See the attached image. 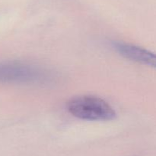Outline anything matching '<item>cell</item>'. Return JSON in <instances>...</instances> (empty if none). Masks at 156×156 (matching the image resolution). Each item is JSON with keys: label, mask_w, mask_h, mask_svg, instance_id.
I'll return each instance as SVG.
<instances>
[{"label": "cell", "mask_w": 156, "mask_h": 156, "mask_svg": "<svg viewBox=\"0 0 156 156\" xmlns=\"http://www.w3.org/2000/svg\"><path fill=\"white\" fill-rule=\"evenodd\" d=\"M67 109L72 115L85 120L108 121L116 117L114 109L106 101L97 96L73 98L67 103Z\"/></svg>", "instance_id": "6da1fadb"}, {"label": "cell", "mask_w": 156, "mask_h": 156, "mask_svg": "<svg viewBox=\"0 0 156 156\" xmlns=\"http://www.w3.org/2000/svg\"><path fill=\"white\" fill-rule=\"evenodd\" d=\"M47 77L44 70L34 65L16 61L0 63V83L28 84L44 80Z\"/></svg>", "instance_id": "7a4b0ae2"}, {"label": "cell", "mask_w": 156, "mask_h": 156, "mask_svg": "<svg viewBox=\"0 0 156 156\" xmlns=\"http://www.w3.org/2000/svg\"><path fill=\"white\" fill-rule=\"evenodd\" d=\"M114 48L126 59L136 61L145 65L156 67V54L133 44L123 42H116Z\"/></svg>", "instance_id": "3957f363"}]
</instances>
